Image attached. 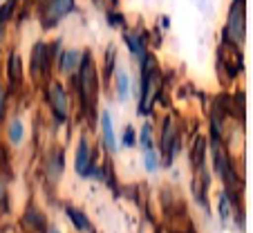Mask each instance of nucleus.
<instances>
[{"label": "nucleus", "instance_id": "obj_1", "mask_svg": "<svg viewBox=\"0 0 253 233\" xmlns=\"http://www.w3.org/2000/svg\"><path fill=\"white\" fill-rule=\"evenodd\" d=\"M79 67H81V94H83V103H85V108L92 110V105H94V101H96V72H94V63H92L90 54L81 58Z\"/></svg>", "mask_w": 253, "mask_h": 233}, {"label": "nucleus", "instance_id": "obj_2", "mask_svg": "<svg viewBox=\"0 0 253 233\" xmlns=\"http://www.w3.org/2000/svg\"><path fill=\"white\" fill-rule=\"evenodd\" d=\"M226 34L233 43H244V0H233L229 9V23H226Z\"/></svg>", "mask_w": 253, "mask_h": 233}, {"label": "nucleus", "instance_id": "obj_3", "mask_svg": "<svg viewBox=\"0 0 253 233\" xmlns=\"http://www.w3.org/2000/svg\"><path fill=\"white\" fill-rule=\"evenodd\" d=\"M49 101H52V108H54L58 119H65L67 117V99H65V90H63L58 83H52V88H49Z\"/></svg>", "mask_w": 253, "mask_h": 233}, {"label": "nucleus", "instance_id": "obj_4", "mask_svg": "<svg viewBox=\"0 0 253 233\" xmlns=\"http://www.w3.org/2000/svg\"><path fill=\"white\" fill-rule=\"evenodd\" d=\"M90 146H87L85 139H81V143H79V150H77V173L79 175H90L92 171V164H90Z\"/></svg>", "mask_w": 253, "mask_h": 233}, {"label": "nucleus", "instance_id": "obj_5", "mask_svg": "<svg viewBox=\"0 0 253 233\" xmlns=\"http://www.w3.org/2000/svg\"><path fill=\"white\" fill-rule=\"evenodd\" d=\"M101 130H103V141H105V146H108V150L115 152L117 150L115 128H112V117H110V112H108V110H105V112H101Z\"/></svg>", "mask_w": 253, "mask_h": 233}, {"label": "nucleus", "instance_id": "obj_6", "mask_svg": "<svg viewBox=\"0 0 253 233\" xmlns=\"http://www.w3.org/2000/svg\"><path fill=\"white\" fill-rule=\"evenodd\" d=\"M74 7V0H52L49 2V9H47V18L49 23H56L61 16H65L67 11Z\"/></svg>", "mask_w": 253, "mask_h": 233}, {"label": "nucleus", "instance_id": "obj_7", "mask_svg": "<svg viewBox=\"0 0 253 233\" xmlns=\"http://www.w3.org/2000/svg\"><path fill=\"white\" fill-rule=\"evenodd\" d=\"M47 47H45L43 43H36V47H34L32 52V72L34 74H41V72L45 70V61H47Z\"/></svg>", "mask_w": 253, "mask_h": 233}, {"label": "nucleus", "instance_id": "obj_8", "mask_svg": "<svg viewBox=\"0 0 253 233\" xmlns=\"http://www.w3.org/2000/svg\"><path fill=\"white\" fill-rule=\"evenodd\" d=\"M172 143H175V126H172V119H166L164 135H162V150L166 152V157H168V150H170Z\"/></svg>", "mask_w": 253, "mask_h": 233}, {"label": "nucleus", "instance_id": "obj_9", "mask_svg": "<svg viewBox=\"0 0 253 233\" xmlns=\"http://www.w3.org/2000/svg\"><path fill=\"white\" fill-rule=\"evenodd\" d=\"M79 63H81L79 52H65V54H63V61H61V72L70 74V72H74L79 67Z\"/></svg>", "mask_w": 253, "mask_h": 233}, {"label": "nucleus", "instance_id": "obj_10", "mask_svg": "<svg viewBox=\"0 0 253 233\" xmlns=\"http://www.w3.org/2000/svg\"><path fill=\"white\" fill-rule=\"evenodd\" d=\"M67 215H70V220L74 222V227H77V229H81V231L90 229V222H87V218L79 209H74V206H67Z\"/></svg>", "mask_w": 253, "mask_h": 233}, {"label": "nucleus", "instance_id": "obj_11", "mask_svg": "<svg viewBox=\"0 0 253 233\" xmlns=\"http://www.w3.org/2000/svg\"><path fill=\"white\" fill-rule=\"evenodd\" d=\"M193 166L200 168L204 166V139H197L195 141V148H193Z\"/></svg>", "mask_w": 253, "mask_h": 233}, {"label": "nucleus", "instance_id": "obj_12", "mask_svg": "<svg viewBox=\"0 0 253 233\" xmlns=\"http://www.w3.org/2000/svg\"><path fill=\"white\" fill-rule=\"evenodd\" d=\"M117 86H119V96L126 99V96H128V90H130V79H128V74H126V70L117 72Z\"/></svg>", "mask_w": 253, "mask_h": 233}, {"label": "nucleus", "instance_id": "obj_13", "mask_svg": "<svg viewBox=\"0 0 253 233\" xmlns=\"http://www.w3.org/2000/svg\"><path fill=\"white\" fill-rule=\"evenodd\" d=\"M128 45H130V49H132V54H134V58H139V61H143V56H146V52H143V45H141V41H139L137 36H128Z\"/></svg>", "mask_w": 253, "mask_h": 233}, {"label": "nucleus", "instance_id": "obj_14", "mask_svg": "<svg viewBox=\"0 0 253 233\" xmlns=\"http://www.w3.org/2000/svg\"><path fill=\"white\" fill-rule=\"evenodd\" d=\"M9 139H11V143H20V141H23V124H20L18 119L11 121V126H9Z\"/></svg>", "mask_w": 253, "mask_h": 233}, {"label": "nucleus", "instance_id": "obj_15", "mask_svg": "<svg viewBox=\"0 0 253 233\" xmlns=\"http://www.w3.org/2000/svg\"><path fill=\"white\" fill-rule=\"evenodd\" d=\"M9 79L11 81H20V58L16 54L9 56Z\"/></svg>", "mask_w": 253, "mask_h": 233}, {"label": "nucleus", "instance_id": "obj_16", "mask_svg": "<svg viewBox=\"0 0 253 233\" xmlns=\"http://www.w3.org/2000/svg\"><path fill=\"white\" fill-rule=\"evenodd\" d=\"M141 146H143V150H150V148H153V130H150L148 124L141 128Z\"/></svg>", "mask_w": 253, "mask_h": 233}, {"label": "nucleus", "instance_id": "obj_17", "mask_svg": "<svg viewBox=\"0 0 253 233\" xmlns=\"http://www.w3.org/2000/svg\"><path fill=\"white\" fill-rule=\"evenodd\" d=\"M220 213H222V220H229V215H231V204H229V195L226 193H222L220 195Z\"/></svg>", "mask_w": 253, "mask_h": 233}, {"label": "nucleus", "instance_id": "obj_18", "mask_svg": "<svg viewBox=\"0 0 253 233\" xmlns=\"http://www.w3.org/2000/svg\"><path fill=\"white\" fill-rule=\"evenodd\" d=\"M143 162H146V168H148V171H157V155H155L153 152V148H150V150H146V159H143Z\"/></svg>", "mask_w": 253, "mask_h": 233}, {"label": "nucleus", "instance_id": "obj_19", "mask_svg": "<svg viewBox=\"0 0 253 233\" xmlns=\"http://www.w3.org/2000/svg\"><path fill=\"white\" fill-rule=\"evenodd\" d=\"M124 143H126V146H134V133H132V128L126 130V135H124Z\"/></svg>", "mask_w": 253, "mask_h": 233}, {"label": "nucleus", "instance_id": "obj_20", "mask_svg": "<svg viewBox=\"0 0 253 233\" xmlns=\"http://www.w3.org/2000/svg\"><path fill=\"white\" fill-rule=\"evenodd\" d=\"M5 112V90H0V117Z\"/></svg>", "mask_w": 253, "mask_h": 233}, {"label": "nucleus", "instance_id": "obj_21", "mask_svg": "<svg viewBox=\"0 0 253 233\" xmlns=\"http://www.w3.org/2000/svg\"><path fill=\"white\" fill-rule=\"evenodd\" d=\"M49 233H61V231H58V229H52V231H49Z\"/></svg>", "mask_w": 253, "mask_h": 233}]
</instances>
